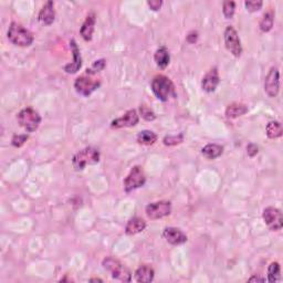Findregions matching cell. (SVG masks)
I'll return each instance as SVG.
<instances>
[{"instance_id": "cell-1", "label": "cell", "mask_w": 283, "mask_h": 283, "mask_svg": "<svg viewBox=\"0 0 283 283\" xmlns=\"http://www.w3.org/2000/svg\"><path fill=\"white\" fill-rule=\"evenodd\" d=\"M152 91L159 100L166 102L171 98H175V86L172 82V80L165 75H156L152 80Z\"/></svg>"}, {"instance_id": "cell-2", "label": "cell", "mask_w": 283, "mask_h": 283, "mask_svg": "<svg viewBox=\"0 0 283 283\" xmlns=\"http://www.w3.org/2000/svg\"><path fill=\"white\" fill-rule=\"evenodd\" d=\"M8 39L15 46L29 47L34 42V35L18 22H13L8 29Z\"/></svg>"}, {"instance_id": "cell-3", "label": "cell", "mask_w": 283, "mask_h": 283, "mask_svg": "<svg viewBox=\"0 0 283 283\" xmlns=\"http://www.w3.org/2000/svg\"><path fill=\"white\" fill-rule=\"evenodd\" d=\"M100 161V152L94 147H86L76 153L72 159V164L76 171H82L88 165H95Z\"/></svg>"}, {"instance_id": "cell-4", "label": "cell", "mask_w": 283, "mask_h": 283, "mask_svg": "<svg viewBox=\"0 0 283 283\" xmlns=\"http://www.w3.org/2000/svg\"><path fill=\"white\" fill-rule=\"evenodd\" d=\"M103 268L112 274V277L122 282H131L132 274L122 262L113 257H106L102 261Z\"/></svg>"}, {"instance_id": "cell-5", "label": "cell", "mask_w": 283, "mask_h": 283, "mask_svg": "<svg viewBox=\"0 0 283 283\" xmlns=\"http://www.w3.org/2000/svg\"><path fill=\"white\" fill-rule=\"evenodd\" d=\"M17 120L20 126L29 133L37 131L40 123H41V116L32 107H26L20 111L17 115Z\"/></svg>"}, {"instance_id": "cell-6", "label": "cell", "mask_w": 283, "mask_h": 283, "mask_svg": "<svg viewBox=\"0 0 283 283\" xmlns=\"http://www.w3.org/2000/svg\"><path fill=\"white\" fill-rule=\"evenodd\" d=\"M145 183H146V176H145L143 168L141 166H135L132 168L126 178L124 179V189L126 193L133 192L144 186Z\"/></svg>"}, {"instance_id": "cell-7", "label": "cell", "mask_w": 283, "mask_h": 283, "mask_svg": "<svg viewBox=\"0 0 283 283\" xmlns=\"http://www.w3.org/2000/svg\"><path fill=\"white\" fill-rule=\"evenodd\" d=\"M145 212H146V216L152 220L160 219V218H164L168 215H171L172 212V204L171 201L166 200H160L156 201V203H152L146 206V209H145Z\"/></svg>"}, {"instance_id": "cell-8", "label": "cell", "mask_w": 283, "mask_h": 283, "mask_svg": "<svg viewBox=\"0 0 283 283\" xmlns=\"http://www.w3.org/2000/svg\"><path fill=\"white\" fill-rule=\"evenodd\" d=\"M225 44L230 53H232L234 56L239 58L242 53L241 42L238 35V32L233 27L229 26L225 30Z\"/></svg>"}, {"instance_id": "cell-9", "label": "cell", "mask_w": 283, "mask_h": 283, "mask_svg": "<svg viewBox=\"0 0 283 283\" xmlns=\"http://www.w3.org/2000/svg\"><path fill=\"white\" fill-rule=\"evenodd\" d=\"M262 218L272 231H279L283 227V216L282 212L278 208L266 207L262 213Z\"/></svg>"}, {"instance_id": "cell-10", "label": "cell", "mask_w": 283, "mask_h": 283, "mask_svg": "<svg viewBox=\"0 0 283 283\" xmlns=\"http://www.w3.org/2000/svg\"><path fill=\"white\" fill-rule=\"evenodd\" d=\"M101 82L99 80L91 79L88 75H82L75 80L74 88L79 94L83 96H88L94 92L96 88H99Z\"/></svg>"}, {"instance_id": "cell-11", "label": "cell", "mask_w": 283, "mask_h": 283, "mask_svg": "<svg viewBox=\"0 0 283 283\" xmlns=\"http://www.w3.org/2000/svg\"><path fill=\"white\" fill-rule=\"evenodd\" d=\"M280 90V72L278 68H271L265 79V91L270 98H276Z\"/></svg>"}, {"instance_id": "cell-12", "label": "cell", "mask_w": 283, "mask_h": 283, "mask_svg": "<svg viewBox=\"0 0 283 283\" xmlns=\"http://www.w3.org/2000/svg\"><path fill=\"white\" fill-rule=\"evenodd\" d=\"M140 117L135 110H129L124 115L119 119L112 121L111 127L112 128H122V127H132L139 123Z\"/></svg>"}, {"instance_id": "cell-13", "label": "cell", "mask_w": 283, "mask_h": 283, "mask_svg": "<svg viewBox=\"0 0 283 283\" xmlns=\"http://www.w3.org/2000/svg\"><path fill=\"white\" fill-rule=\"evenodd\" d=\"M163 237L166 239L168 244L173 246H179L187 241V236L181 231L180 229L175 227H167L164 229Z\"/></svg>"}, {"instance_id": "cell-14", "label": "cell", "mask_w": 283, "mask_h": 283, "mask_svg": "<svg viewBox=\"0 0 283 283\" xmlns=\"http://www.w3.org/2000/svg\"><path fill=\"white\" fill-rule=\"evenodd\" d=\"M219 82L220 78L219 73H218V69L212 68V70H209L203 78V81H201V88H203L204 91L208 93L215 92Z\"/></svg>"}, {"instance_id": "cell-15", "label": "cell", "mask_w": 283, "mask_h": 283, "mask_svg": "<svg viewBox=\"0 0 283 283\" xmlns=\"http://www.w3.org/2000/svg\"><path fill=\"white\" fill-rule=\"evenodd\" d=\"M70 48H71L72 54H73V62L67 64V66L64 67V71L69 74H74L80 70L81 67H82V58H81L80 49H79L78 44H76L75 42V40L73 39L71 40Z\"/></svg>"}, {"instance_id": "cell-16", "label": "cell", "mask_w": 283, "mask_h": 283, "mask_svg": "<svg viewBox=\"0 0 283 283\" xmlns=\"http://www.w3.org/2000/svg\"><path fill=\"white\" fill-rule=\"evenodd\" d=\"M39 21L42 22L43 25L50 26L53 23L55 19V11H54V5L53 1H48L46 5L42 7V9L39 13Z\"/></svg>"}, {"instance_id": "cell-17", "label": "cell", "mask_w": 283, "mask_h": 283, "mask_svg": "<svg viewBox=\"0 0 283 283\" xmlns=\"http://www.w3.org/2000/svg\"><path fill=\"white\" fill-rule=\"evenodd\" d=\"M95 21H96V16L94 13H91V14H88L86 21L83 22L82 27H81L80 34L86 41H90V40H92L93 32H94Z\"/></svg>"}, {"instance_id": "cell-18", "label": "cell", "mask_w": 283, "mask_h": 283, "mask_svg": "<svg viewBox=\"0 0 283 283\" xmlns=\"http://www.w3.org/2000/svg\"><path fill=\"white\" fill-rule=\"evenodd\" d=\"M146 228V222L144 219H142L140 217H133L128 220L126 224V227H125V232L128 236H134L143 231Z\"/></svg>"}, {"instance_id": "cell-19", "label": "cell", "mask_w": 283, "mask_h": 283, "mask_svg": "<svg viewBox=\"0 0 283 283\" xmlns=\"http://www.w3.org/2000/svg\"><path fill=\"white\" fill-rule=\"evenodd\" d=\"M155 272L152 266L147 265H141L139 269L135 271V280L140 283H149L154 280Z\"/></svg>"}, {"instance_id": "cell-20", "label": "cell", "mask_w": 283, "mask_h": 283, "mask_svg": "<svg viewBox=\"0 0 283 283\" xmlns=\"http://www.w3.org/2000/svg\"><path fill=\"white\" fill-rule=\"evenodd\" d=\"M246 113H248V106L242 103H232L228 105L227 110H226V116L228 119H236L245 115Z\"/></svg>"}, {"instance_id": "cell-21", "label": "cell", "mask_w": 283, "mask_h": 283, "mask_svg": "<svg viewBox=\"0 0 283 283\" xmlns=\"http://www.w3.org/2000/svg\"><path fill=\"white\" fill-rule=\"evenodd\" d=\"M154 60L159 68H166L169 64V61H171V55H169V52L166 48L160 47L159 49H157L154 54Z\"/></svg>"}, {"instance_id": "cell-22", "label": "cell", "mask_w": 283, "mask_h": 283, "mask_svg": "<svg viewBox=\"0 0 283 283\" xmlns=\"http://www.w3.org/2000/svg\"><path fill=\"white\" fill-rule=\"evenodd\" d=\"M203 155L208 159H215L222 155L224 153V147L218 144H208L201 149Z\"/></svg>"}, {"instance_id": "cell-23", "label": "cell", "mask_w": 283, "mask_h": 283, "mask_svg": "<svg viewBox=\"0 0 283 283\" xmlns=\"http://www.w3.org/2000/svg\"><path fill=\"white\" fill-rule=\"evenodd\" d=\"M265 131L269 139L274 140L282 136L283 128L280 122H278V121H271V122H269L268 125H266Z\"/></svg>"}, {"instance_id": "cell-24", "label": "cell", "mask_w": 283, "mask_h": 283, "mask_svg": "<svg viewBox=\"0 0 283 283\" xmlns=\"http://www.w3.org/2000/svg\"><path fill=\"white\" fill-rule=\"evenodd\" d=\"M157 139H159V137H157V135L155 134L154 132L147 131V129L142 131L139 133V134H137V142H139V143L142 145L155 144L157 142Z\"/></svg>"}, {"instance_id": "cell-25", "label": "cell", "mask_w": 283, "mask_h": 283, "mask_svg": "<svg viewBox=\"0 0 283 283\" xmlns=\"http://www.w3.org/2000/svg\"><path fill=\"white\" fill-rule=\"evenodd\" d=\"M274 23V15L273 11H268L262 17L261 21H260V30L262 32H269L271 29H272Z\"/></svg>"}, {"instance_id": "cell-26", "label": "cell", "mask_w": 283, "mask_h": 283, "mask_svg": "<svg viewBox=\"0 0 283 283\" xmlns=\"http://www.w3.org/2000/svg\"><path fill=\"white\" fill-rule=\"evenodd\" d=\"M281 278V268L278 262H272L268 268V281L274 283L280 280Z\"/></svg>"}, {"instance_id": "cell-27", "label": "cell", "mask_w": 283, "mask_h": 283, "mask_svg": "<svg viewBox=\"0 0 283 283\" xmlns=\"http://www.w3.org/2000/svg\"><path fill=\"white\" fill-rule=\"evenodd\" d=\"M234 9H236V3L233 1H225L222 6V13L227 19H231L234 15Z\"/></svg>"}, {"instance_id": "cell-28", "label": "cell", "mask_w": 283, "mask_h": 283, "mask_svg": "<svg viewBox=\"0 0 283 283\" xmlns=\"http://www.w3.org/2000/svg\"><path fill=\"white\" fill-rule=\"evenodd\" d=\"M140 112H141V115L142 117H143L144 120H146V121H154L156 119V115H155V113L153 112L151 108H149L147 105H142V106L140 107Z\"/></svg>"}, {"instance_id": "cell-29", "label": "cell", "mask_w": 283, "mask_h": 283, "mask_svg": "<svg viewBox=\"0 0 283 283\" xmlns=\"http://www.w3.org/2000/svg\"><path fill=\"white\" fill-rule=\"evenodd\" d=\"M183 141H184L183 134H179L178 136H177V135H175V136L169 135V136H166L164 139V144L166 145V146H173V145H177V144L181 143Z\"/></svg>"}, {"instance_id": "cell-30", "label": "cell", "mask_w": 283, "mask_h": 283, "mask_svg": "<svg viewBox=\"0 0 283 283\" xmlns=\"http://www.w3.org/2000/svg\"><path fill=\"white\" fill-rule=\"evenodd\" d=\"M104 68H105V60L101 59V60H98V61H95L94 63H93L92 67L90 69H88L87 73L92 75V74L96 73V72L103 70Z\"/></svg>"}, {"instance_id": "cell-31", "label": "cell", "mask_w": 283, "mask_h": 283, "mask_svg": "<svg viewBox=\"0 0 283 283\" xmlns=\"http://www.w3.org/2000/svg\"><path fill=\"white\" fill-rule=\"evenodd\" d=\"M28 139H29V136H28L27 134L15 135L13 137V141H11V144H13L15 147H20V146H22V145L26 143Z\"/></svg>"}, {"instance_id": "cell-32", "label": "cell", "mask_w": 283, "mask_h": 283, "mask_svg": "<svg viewBox=\"0 0 283 283\" xmlns=\"http://www.w3.org/2000/svg\"><path fill=\"white\" fill-rule=\"evenodd\" d=\"M262 5H264V2L260 1V0H257V1H246L245 2L247 10L250 11V13H254V11L260 10Z\"/></svg>"}, {"instance_id": "cell-33", "label": "cell", "mask_w": 283, "mask_h": 283, "mask_svg": "<svg viewBox=\"0 0 283 283\" xmlns=\"http://www.w3.org/2000/svg\"><path fill=\"white\" fill-rule=\"evenodd\" d=\"M147 5L152 10L157 11L160 9L161 5H163V1H159V0H151V1H147Z\"/></svg>"}, {"instance_id": "cell-34", "label": "cell", "mask_w": 283, "mask_h": 283, "mask_svg": "<svg viewBox=\"0 0 283 283\" xmlns=\"http://www.w3.org/2000/svg\"><path fill=\"white\" fill-rule=\"evenodd\" d=\"M258 146L256 144H249L248 146H247V153H248V155L250 157H254L258 154Z\"/></svg>"}, {"instance_id": "cell-35", "label": "cell", "mask_w": 283, "mask_h": 283, "mask_svg": "<svg viewBox=\"0 0 283 283\" xmlns=\"http://www.w3.org/2000/svg\"><path fill=\"white\" fill-rule=\"evenodd\" d=\"M198 39V32L197 31H192L191 34L187 35V41L189 43H195Z\"/></svg>"}, {"instance_id": "cell-36", "label": "cell", "mask_w": 283, "mask_h": 283, "mask_svg": "<svg viewBox=\"0 0 283 283\" xmlns=\"http://www.w3.org/2000/svg\"><path fill=\"white\" fill-rule=\"evenodd\" d=\"M248 281H249V282H254V281H257V282H265V279L260 278V277H257V276H253V277L250 278Z\"/></svg>"}, {"instance_id": "cell-37", "label": "cell", "mask_w": 283, "mask_h": 283, "mask_svg": "<svg viewBox=\"0 0 283 283\" xmlns=\"http://www.w3.org/2000/svg\"><path fill=\"white\" fill-rule=\"evenodd\" d=\"M90 281L92 282V281H99V282H102V280H101V279H90Z\"/></svg>"}]
</instances>
